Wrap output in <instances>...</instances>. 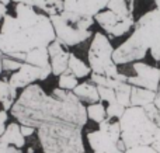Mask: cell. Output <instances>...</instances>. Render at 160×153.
<instances>
[{"mask_svg":"<svg viewBox=\"0 0 160 153\" xmlns=\"http://www.w3.org/2000/svg\"><path fill=\"white\" fill-rule=\"evenodd\" d=\"M108 0H78V6H76V13L84 17H94L107 8Z\"/></svg>","mask_w":160,"mask_h":153,"instance_id":"cell-14","label":"cell"},{"mask_svg":"<svg viewBox=\"0 0 160 153\" xmlns=\"http://www.w3.org/2000/svg\"><path fill=\"white\" fill-rule=\"evenodd\" d=\"M76 96L79 97V100L84 104H93V103H98L100 100V94H98V89L93 81H83L79 83L78 86L73 90Z\"/></svg>","mask_w":160,"mask_h":153,"instance_id":"cell-13","label":"cell"},{"mask_svg":"<svg viewBox=\"0 0 160 153\" xmlns=\"http://www.w3.org/2000/svg\"><path fill=\"white\" fill-rule=\"evenodd\" d=\"M8 120V112L6 111V110H2L0 111V136L3 135V132H4L6 129V122H7Z\"/></svg>","mask_w":160,"mask_h":153,"instance_id":"cell-30","label":"cell"},{"mask_svg":"<svg viewBox=\"0 0 160 153\" xmlns=\"http://www.w3.org/2000/svg\"><path fill=\"white\" fill-rule=\"evenodd\" d=\"M112 55H114V47L107 34L100 32V31L94 32L90 48H88L87 52L88 66H90L91 72L105 75L108 77L118 79L121 81H127L128 75L118 70V65H115Z\"/></svg>","mask_w":160,"mask_h":153,"instance_id":"cell-7","label":"cell"},{"mask_svg":"<svg viewBox=\"0 0 160 153\" xmlns=\"http://www.w3.org/2000/svg\"><path fill=\"white\" fill-rule=\"evenodd\" d=\"M11 2L22 3V4H27V6H31V7L39 8V10H44V6H45V0H11Z\"/></svg>","mask_w":160,"mask_h":153,"instance_id":"cell-28","label":"cell"},{"mask_svg":"<svg viewBox=\"0 0 160 153\" xmlns=\"http://www.w3.org/2000/svg\"><path fill=\"white\" fill-rule=\"evenodd\" d=\"M65 11H76V6H78V0H63Z\"/></svg>","mask_w":160,"mask_h":153,"instance_id":"cell-32","label":"cell"},{"mask_svg":"<svg viewBox=\"0 0 160 153\" xmlns=\"http://www.w3.org/2000/svg\"><path fill=\"white\" fill-rule=\"evenodd\" d=\"M42 153H84L83 126L66 122L45 124L37 128Z\"/></svg>","mask_w":160,"mask_h":153,"instance_id":"cell-5","label":"cell"},{"mask_svg":"<svg viewBox=\"0 0 160 153\" xmlns=\"http://www.w3.org/2000/svg\"><path fill=\"white\" fill-rule=\"evenodd\" d=\"M155 106H156V108H158L159 115H160V93H158V96H156V98H155Z\"/></svg>","mask_w":160,"mask_h":153,"instance_id":"cell-35","label":"cell"},{"mask_svg":"<svg viewBox=\"0 0 160 153\" xmlns=\"http://www.w3.org/2000/svg\"><path fill=\"white\" fill-rule=\"evenodd\" d=\"M21 149L16 148V146H11V145H7L6 142H3L0 139V153H20Z\"/></svg>","mask_w":160,"mask_h":153,"instance_id":"cell-29","label":"cell"},{"mask_svg":"<svg viewBox=\"0 0 160 153\" xmlns=\"http://www.w3.org/2000/svg\"><path fill=\"white\" fill-rule=\"evenodd\" d=\"M3 52L0 51V75H2V72H3Z\"/></svg>","mask_w":160,"mask_h":153,"instance_id":"cell-36","label":"cell"},{"mask_svg":"<svg viewBox=\"0 0 160 153\" xmlns=\"http://www.w3.org/2000/svg\"><path fill=\"white\" fill-rule=\"evenodd\" d=\"M152 146L160 153V126L158 128V131H156V134H155V141H153Z\"/></svg>","mask_w":160,"mask_h":153,"instance_id":"cell-33","label":"cell"},{"mask_svg":"<svg viewBox=\"0 0 160 153\" xmlns=\"http://www.w3.org/2000/svg\"><path fill=\"white\" fill-rule=\"evenodd\" d=\"M86 111H87L88 120H91L96 124L102 122V121L107 118V107L102 104V101L88 104V106L86 107Z\"/></svg>","mask_w":160,"mask_h":153,"instance_id":"cell-21","label":"cell"},{"mask_svg":"<svg viewBox=\"0 0 160 153\" xmlns=\"http://www.w3.org/2000/svg\"><path fill=\"white\" fill-rule=\"evenodd\" d=\"M21 65V61H17V59L10 58V56H7V58L3 56V70H6V72H16L17 69H20Z\"/></svg>","mask_w":160,"mask_h":153,"instance_id":"cell-26","label":"cell"},{"mask_svg":"<svg viewBox=\"0 0 160 153\" xmlns=\"http://www.w3.org/2000/svg\"><path fill=\"white\" fill-rule=\"evenodd\" d=\"M10 114L18 124L34 128L55 122L86 126L88 120L84 103L73 91L58 87L48 94L37 83L22 89V93L11 107Z\"/></svg>","mask_w":160,"mask_h":153,"instance_id":"cell-1","label":"cell"},{"mask_svg":"<svg viewBox=\"0 0 160 153\" xmlns=\"http://www.w3.org/2000/svg\"><path fill=\"white\" fill-rule=\"evenodd\" d=\"M17 98V89L10 83V80H0V104L3 110L10 111Z\"/></svg>","mask_w":160,"mask_h":153,"instance_id":"cell-16","label":"cell"},{"mask_svg":"<svg viewBox=\"0 0 160 153\" xmlns=\"http://www.w3.org/2000/svg\"><path fill=\"white\" fill-rule=\"evenodd\" d=\"M6 14H7V6H6L4 3L0 2V21H2V20L4 18Z\"/></svg>","mask_w":160,"mask_h":153,"instance_id":"cell-34","label":"cell"},{"mask_svg":"<svg viewBox=\"0 0 160 153\" xmlns=\"http://www.w3.org/2000/svg\"><path fill=\"white\" fill-rule=\"evenodd\" d=\"M121 139L125 148L152 145L155 134L160 126V115L155 103L145 107L131 106L119 118Z\"/></svg>","mask_w":160,"mask_h":153,"instance_id":"cell-4","label":"cell"},{"mask_svg":"<svg viewBox=\"0 0 160 153\" xmlns=\"http://www.w3.org/2000/svg\"><path fill=\"white\" fill-rule=\"evenodd\" d=\"M84 153H87V152H84Z\"/></svg>","mask_w":160,"mask_h":153,"instance_id":"cell-40","label":"cell"},{"mask_svg":"<svg viewBox=\"0 0 160 153\" xmlns=\"http://www.w3.org/2000/svg\"><path fill=\"white\" fill-rule=\"evenodd\" d=\"M131 93H132V84H129L128 81H121L115 87L117 101L122 104L125 108L131 107Z\"/></svg>","mask_w":160,"mask_h":153,"instance_id":"cell-22","label":"cell"},{"mask_svg":"<svg viewBox=\"0 0 160 153\" xmlns=\"http://www.w3.org/2000/svg\"><path fill=\"white\" fill-rule=\"evenodd\" d=\"M49 61L51 58H49V52H48L47 47H39V48H35V49H31L30 52L25 53V59H24V62L38 67L51 66Z\"/></svg>","mask_w":160,"mask_h":153,"instance_id":"cell-18","label":"cell"},{"mask_svg":"<svg viewBox=\"0 0 160 153\" xmlns=\"http://www.w3.org/2000/svg\"><path fill=\"white\" fill-rule=\"evenodd\" d=\"M148 55L160 62V10L158 7L142 14L128 39L114 49L112 59L119 66L139 62Z\"/></svg>","mask_w":160,"mask_h":153,"instance_id":"cell-3","label":"cell"},{"mask_svg":"<svg viewBox=\"0 0 160 153\" xmlns=\"http://www.w3.org/2000/svg\"><path fill=\"white\" fill-rule=\"evenodd\" d=\"M48 52H49L51 58V69H52V75L61 76L68 70V63H69L70 52H68L65 45L62 44L59 39L52 41L48 45Z\"/></svg>","mask_w":160,"mask_h":153,"instance_id":"cell-11","label":"cell"},{"mask_svg":"<svg viewBox=\"0 0 160 153\" xmlns=\"http://www.w3.org/2000/svg\"><path fill=\"white\" fill-rule=\"evenodd\" d=\"M128 18H129V17H128ZM122 20L124 18H121L118 14H115L114 11L108 10V8H104V10L100 11V13L94 17V21L105 31L107 35H110V32L117 27V24H118L119 21H122Z\"/></svg>","mask_w":160,"mask_h":153,"instance_id":"cell-15","label":"cell"},{"mask_svg":"<svg viewBox=\"0 0 160 153\" xmlns=\"http://www.w3.org/2000/svg\"><path fill=\"white\" fill-rule=\"evenodd\" d=\"M132 70L135 75L129 76L128 75L127 81L132 86L143 87V89H149L152 91H159L160 86V67H156L153 65L145 63V62H133Z\"/></svg>","mask_w":160,"mask_h":153,"instance_id":"cell-9","label":"cell"},{"mask_svg":"<svg viewBox=\"0 0 160 153\" xmlns=\"http://www.w3.org/2000/svg\"><path fill=\"white\" fill-rule=\"evenodd\" d=\"M93 153H125V145L121 139L119 120L105 118L98 124L96 131L86 135Z\"/></svg>","mask_w":160,"mask_h":153,"instance_id":"cell-8","label":"cell"},{"mask_svg":"<svg viewBox=\"0 0 160 153\" xmlns=\"http://www.w3.org/2000/svg\"><path fill=\"white\" fill-rule=\"evenodd\" d=\"M107 8L118 14L121 18L133 17L135 11V0H108Z\"/></svg>","mask_w":160,"mask_h":153,"instance_id":"cell-19","label":"cell"},{"mask_svg":"<svg viewBox=\"0 0 160 153\" xmlns=\"http://www.w3.org/2000/svg\"><path fill=\"white\" fill-rule=\"evenodd\" d=\"M124 112H125V107L122 106V104H119L118 101H114V103L107 104V118L119 120Z\"/></svg>","mask_w":160,"mask_h":153,"instance_id":"cell-24","label":"cell"},{"mask_svg":"<svg viewBox=\"0 0 160 153\" xmlns=\"http://www.w3.org/2000/svg\"><path fill=\"white\" fill-rule=\"evenodd\" d=\"M68 72L75 75L78 79H84V77H87V76L91 75L90 66L86 65L79 56L75 55V53H70L69 63H68Z\"/></svg>","mask_w":160,"mask_h":153,"instance_id":"cell-20","label":"cell"},{"mask_svg":"<svg viewBox=\"0 0 160 153\" xmlns=\"http://www.w3.org/2000/svg\"><path fill=\"white\" fill-rule=\"evenodd\" d=\"M20 125H21V124H20ZM20 128H21V134L24 135V138L32 136V135L37 132V128H34V126H30V125H21Z\"/></svg>","mask_w":160,"mask_h":153,"instance_id":"cell-31","label":"cell"},{"mask_svg":"<svg viewBox=\"0 0 160 153\" xmlns=\"http://www.w3.org/2000/svg\"><path fill=\"white\" fill-rule=\"evenodd\" d=\"M49 75H52V69L51 66L48 67H38L30 65L27 62H22V65L20 66V69H17L16 72L11 73L10 76V83L18 89H25L27 86L35 83V81H44L49 77Z\"/></svg>","mask_w":160,"mask_h":153,"instance_id":"cell-10","label":"cell"},{"mask_svg":"<svg viewBox=\"0 0 160 153\" xmlns=\"http://www.w3.org/2000/svg\"><path fill=\"white\" fill-rule=\"evenodd\" d=\"M79 79L76 77L75 75H72L70 72H65L62 73L61 76H58V87L63 90H69V91H73L75 87L79 84Z\"/></svg>","mask_w":160,"mask_h":153,"instance_id":"cell-23","label":"cell"},{"mask_svg":"<svg viewBox=\"0 0 160 153\" xmlns=\"http://www.w3.org/2000/svg\"><path fill=\"white\" fill-rule=\"evenodd\" d=\"M0 2H2V3H4V4H6V6H7V4H8V3H10V2H11V0H0Z\"/></svg>","mask_w":160,"mask_h":153,"instance_id":"cell-38","label":"cell"},{"mask_svg":"<svg viewBox=\"0 0 160 153\" xmlns=\"http://www.w3.org/2000/svg\"><path fill=\"white\" fill-rule=\"evenodd\" d=\"M20 153H22V152H20Z\"/></svg>","mask_w":160,"mask_h":153,"instance_id":"cell-41","label":"cell"},{"mask_svg":"<svg viewBox=\"0 0 160 153\" xmlns=\"http://www.w3.org/2000/svg\"><path fill=\"white\" fill-rule=\"evenodd\" d=\"M156 96H158V91H152V90H149V89L132 86L131 106L145 107V106H148V104H152V103H155Z\"/></svg>","mask_w":160,"mask_h":153,"instance_id":"cell-17","label":"cell"},{"mask_svg":"<svg viewBox=\"0 0 160 153\" xmlns=\"http://www.w3.org/2000/svg\"><path fill=\"white\" fill-rule=\"evenodd\" d=\"M125 153H159V152L152 145H139V146H132V148H127Z\"/></svg>","mask_w":160,"mask_h":153,"instance_id":"cell-27","label":"cell"},{"mask_svg":"<svg viewBox=\"0 0 160 153\" xmlns=\"http://www.w3.org/2000/svg\"><path fill=\"white\" fill-rule=\"evenodd\" d=\"M56 39L65 47H76L82 42L87 41L91 34V25L94 18L80 16L76 11H62L61 14L51 16Z\"/></svg>","mask_w":160,"mask_h":153,"instance_id":"cell-6","label":"cell"},{"mask_svg":"<svg viewBox=\"0 0 160 153\" xmlns=\"http://www.w3.org/2000/svg\"><path fill=\"white\" fill-rule=\"evenodd\" d=\"M158 93H160V86H159V91H158Z\"/></svg>","mask_w":160,"mask_h":153,"instance_id":"cell-39","label":"cell"},{"mask_svg":"<svg viewBox=\"0 0 160 153\" xmlns=\"http://www.w3.org/2000/svg\"><path fill=\"white\" fill-rule=\"evenodd\" d=\"M14 16L6 14L0 28V51L3 55L24 62L25 53L39 47H48L56 39L51 17L35 7L16 3Z\"/></svg>","mask_w":160,"mask_h":153,"instance_id":"cell-2","label":"cell"},{"mask_svg":"<svg viewBox=\"0 0 160 153\" xmlns=\"http://www.w3.org/2000/svg\"><path fill=\"white\" fill-rule=\"evenodd\" d=\"M18 122H10L6 125V129L3 132V135L0 136V139L3 142H6L7 145L16 146L18 149H22L25 146V138L21 134V128H20Z\"/></svg>","mask_w":160,"mask_h":153,"instance_id":"cell-12","label":"cell"},{"mask_svg":"<svg viewBox=\"0 0 160 153\" xmlns=\"http://www.w3.org/2000/svg\"><path fill=\"white\" fill-rule=\"evenodd\" d=\"M153 2H155L156 7H158V8H159V10H160V0H153Z\"/></svg>","mask_w":160,"mask_h":153,"instance_id":"cell-37","label":"cell"},{"mask_svg":"<svg viewBox=\"0 0 160 153\" xmlns=\"http://www.w3.org/2000/svg\"><path fill=\"white\" fill-rule=\"evenodd\" d=\"M98 89V94H100V100L102 103H114L117 101V96H115V90L111 89V87H104V86H97Z\"/></svg>","mask_w":160,"mask_h":153,"instance_id":"cell-25","label":"cell"}]
</instances>
